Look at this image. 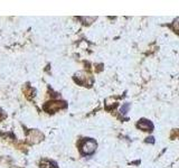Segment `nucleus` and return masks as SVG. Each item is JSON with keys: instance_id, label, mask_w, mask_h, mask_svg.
<instances>
[{"instance_id": "f257e3e1", "label": "nucleus", "mask_w": 179, "mask_h": 168, "mask_svg": "<svg viewBox=\"0 0 179 168\" xmlns=\"http://www.w3.org/2000/svg\"><path fill=\"white\" fill-rule=\"evenodd\" d=\"M95 149H96V142L91 139L86 140L83 144V146H82V151L85 155H91V154H93L95 151Z\"/></svg>"}, {"instance_id": "f03ea898", "label": "nucleus", "mask_w": 179, "mask_h": 168, "mask_svg": "<svg viewBox=\"0 0 179 168\" xmlns=\"http://www.w3.org/2000/svg\"><path fill=\"white\" fill-rule=\"evenodd\" d=\"M65 108V103L64 102H48L47 104H45L44 109L48 112L53 113L56 111L61 110V109Z\"/></svg>"}, {"instance_id": "7ed1b4c3", "label": "nucleus", "mask_w": 179, "mask_h": 168, "mask_svg": "<svg viewBox=\"0 0 179 168\" xmlns=\"http://www.w3.org/2000/svg\"><path fill=\"white\" fill-rule=\"evenodd\" d=\"M43 138H44V136H43L42 132L38 131V130H31L28 134V141L30 142V144H37V142H39L40 140H43Z\"/></svg>"}, {"instance_id": "20e7f679", "label": "nucleus", "mask_w": 179, "mask_h": 168, "mask_svg": "<svg viewBox=\"0 0 179 168\" xmlns=\"http://www.w3.org/2000/svg\"><path fill=\"white\" fill-rule=\"evenodd\" d=\"M75 80L81 84L91 83V81H92L90 74L85 73V72H77V73L75 74Z\"/></svg>"}, {"instance_id": "39448f33", "label": "nucleus", "mask_w": 179, "mask_h": 168, "mask_svg": "<svg viewBox=\"0 0 179 168\" xmlns=\"http://www.w3.org/2000/svg\"><path fill=\"white\" fill-rule=\"evenodd\" d=\"M138 128H140L141 130H145V131H151L153 129V124L151 123L150 121L142 119V120H140V122L138 123Z\"/></svg>"}, {"instance_id": "423d86ee", "label": "nucleus", "mask_w": 179, "mask_h": 168, "mask_svg": "<svg viewBox=\"0 0 179 168\" xmlns=\"http://www.w3.org/2000/svg\"><path fill=\"white\" fill-rule=\"evenodd\" d=\"M130 109V103H124V104L121 107V113L122 114H125V113L129 111Z\"/></svg>"}, {"instance_id": "0eeeda50", "label": "nucleus", "mask_w": 179, "mask_h": 168, "mask_svg": "<svg viewBox=\"0 0 179 168\" xmlns=\"http://www.w3.org/2000/svg\"><path fill=\"white\" fill-rule=\"evenodd\" d=\"M172 26H174V29H175V30H176L177 33H179V18L176 19V20L174 21Z\"/></svg>"}, {"instance_id": "6e6552de", "label": "nucleus", "mask_w": 179, "mask_h": 168, "mask_svg": "<svg viewBox=\"0 0 179 168\" xmlns=\"http://www.w3.org/2000/svg\"><path fill=\"white\" fill-rule=\"evenodd\" d=\"M50 161H42V163H40V167L42 168H50Z\"/></svg>"}, {"instance_id": "1a4fd4ad", "label": "nucleus", "mask_w": 179, "mask_h": 168, "mask_svg": "<svg viewBox=\"0 0 179 168\" xmlns=\"http://www.w3.org/2000/svg\"><path fill=\"white\" fill-rule=\"evenodd\" d=\"M95 19V17H92V18H88V17H83L82 20H85V21H93Z\"/></svg>"}, {"instance_id": "9d476101", "label": "nucleus", "mask_w": 179, "mask_h": 168, "mask_svg": "<svg viewBox=\"0 0 179 168\" xmlns=\"http://www.w3.org/2000/svg\"><path fill=\"white\" fill-rule=\"evenodd\" d=\"M147 142H150V144H153V142H155V140H153V137H150V138H148V139H147Z\"/></svg>"}]
</instances>
